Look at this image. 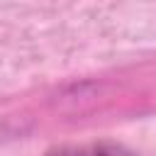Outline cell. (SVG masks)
<instances>
[{"label":"cell","instance_id":"1","mask_svg":"<svg viewBox=\"0 0 156 156\" xmlns=\"http://www.w3.org/2000/svg\"><path fill=\"white\" fill-rule=\"evenodd\" d=\"M46 156H134L119 144H90V146H63L54 149Z\"/></svg>","mask_w":156,"mask_h":156}]
</instances>
